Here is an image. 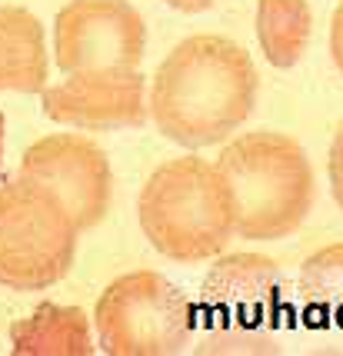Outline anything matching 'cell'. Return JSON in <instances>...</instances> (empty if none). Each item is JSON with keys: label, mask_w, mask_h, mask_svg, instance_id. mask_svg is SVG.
Here are the masks:
<instances>
[{"label": "cell", "mask_w": 343, "mask_h": 356, "mask_svg": "<svg viewBox=\"0 0 343 356\" xmlns=\"http://www.w3.org/2000/svg\"><path fill=\"white\" fill-rule=\"evenodd\" d=\"M3 134H7V120H3V113H0V167H3Z\"/></svg>", "instance_id": "cell-18"}, {"label": "cell", "mask_w": 343, "mask_h": 356, "mask_svg": "<svg viewBox=\"0 0 343 356\" xmlns=\"http://www.w3.org/2000/svg\"><path fill=\"white\" fill-rule=\"evenodd\" d=\"M50 57L40 17L27 7H0V93H40Z\"/></svg>", "instance_id": "cell-10"}, {"label": "cell", "mask_w": 343, "mask_h": 356, "mask_svg": "<svg viewBox=\"0 0 343 356\" xmlns=\"http://www.w3.org/2000/svg\"><path fill=\"white\" fill-rule=\"evenodd\" d=\"M40 107L67 130H137L147 124V77L141 70L63 74L61 83L40 90Z\"/></svg>", "instance_id": "cell-8"}, {"label": "cell", "mask_w": 343, "mask_h": 356, "mask_svg": "<svg viewBox=\"0 0 343 356\" xmlns=\"http://www.w3.org/2000/svg\"><path fill=\"white\" fill-rule=\"evenodd\" d=\"M310 37L313 14L307 0H257V44L270 67H296Z\"/></svg>", "instance_id": "cell-13"}, {"label": "cell", "mask_w": 343, "mask_h": 356, "mask_svg": "<svg viewBox=\"0 0 343 356\" xmlns=\"http://www.w3.org/2000/svg\"><path fill=\"white\" fill-rule=\"evenodd\" d=\"M330 57H333V67L343 74V0L337 3V10H333V17H330Z\"/></svg>", "instance_id": "cell-16"}, {"label": "cell", "mask_w": 343, "mask_h": 356, "mask_svg": "<svg viewBox=\"0 0 343 356\" xmlns=\"http://www.w3.org/2000/svg\"><path fill=\"white\" fill-rule=\"evenodd\" d=\"M296 293L307 307L343 310V243H330L300 264Z\"/></svg>", "instance_id": "cell-14"}, {"label": "cell", "mask_w": 343, "mask_h": 356, "mask_svg": "<svg viewBox=\"0 0 343 356\" xmlns=\"http://www.w3.org/2000/svg\"><path fill=\"white\" fill-rule=\"evenodd\" d=\"M147 243L173 264L214 260L234 240V207L217 167L197 154L163 160L137 197Z\"/></svg>", "instance_id": "cell-3"}, {"label": "cell", "mask_w": 343, "mask_h": 356, "mask_svg": "<svg viewBox=\"0 0 343 356\" xmlns=\"http://www.w3.org/2000/svg\"><path fill=\"white\" fill-rule=\"evenodd\" d=\"M147 20L130 0H67L54 20V60L63 74L141 70Z\"/></svg>", "instance_id": "cell-6"}, {"label": "cell", "mask_w": 343, "mask_h": 356, "mask_svg": "<svg viewBox=\"0 0 343 356\" xmlns=\"http://www.w3.org/2000/svg\"><path fill=\"white\" fill-rule=\"evenodd\" d=\"M287 277L266 253H217L200 283V303L220 316H273L283 307Z\"/></svg>", "instance_id": "cell-9"}, {"label": "cell", "mask_w": 343, "mask_h": 356, "mask_svg": "<svg viewBox=\"0 0 343 356\" xmlns=\"http://www.w3.org/2000/svg\"><path fill=\"white\" fill-rule=\"evenodd\" d=\"M80 230L61 200L14 177L0 184V286L40 293L57 286L77 257Z\"/></svg>", "instance_id": "cell-5"}, {"label": "cell", "mask_w": 343, "mask_h": 356, "mask_svg": "<svg viewBox=\"0 0 343 356\" xmlns=\"http://www.w3.org/2000/svg\"><path fill=\"white\" fill-rule=\"evenodd\" d=\"M17 177L50 190L80 233L104 223L113 200V170L107 154L90 137L54 134L27 147Z\"/></svg>", "instance_id": "cell-7"}, {"label": "cell", "mask_w": 343, "mask_h": 356, "mask_svg": "<svg viewBox=\"0 0 343 356\" xmlns=\"http://www.w3.org/2000/svg\"><path fill=\"white\" fill-rule=\"evenodd\" d=\"M327 177H330V193H333L337 207L343 210V124L337 127V134H333V143H330Z\"/></svg>", "instance_id": "cell-15"}, {"label": "cell", "mask_w": 343, "mask_h": 356, "mask_svg": "<svg viewBox=\"0 0 343 356\" xmlns=\"http://www.w3.org/2000/svg\"><path fill=\"white\" fill-rule=\"evenodd\" d=\"M170 10H177V14H203V10H210L217 0H163Z\"/></svg>", "instance_id": "cell-17"}, {"label": "cell", "mask_w": 343, "mask_h": 356, "mask_svg": "<svg viewBox=\"0 0 343 356\" xmlns=\"http://www.w3.org/2000/svg\"><path fill=\"white\" fill-rule=\"evenodd\" d=\"M193 300L157 270H130L97 296V350L107 356H177L193 343Z\"/></svg>", "instance_id": "cell-4"}, {"label": "cell", "mask_w": 343, "mask_h": 356, "mask_svg": "<svg viewBox=\"0 0 343 356\" xmlns=\"http://www.w3.org/2000/svg\"><path fill=\"white\" fill-rule=\"evenodd\" d=\"M260 77L244 47L220 33H193L157 67L147 120L187 150L217 147L257 110Z\"/></svg>", "instance_id": "cell-1"}, {"label": "cell", "mask_w": 343, "mask_h": 356, "mask_svg": "<svg viewBox=\"0 0 343 356\" xmlns=\"http://www.w3.org/2000/svg\"><path fill=\"white\" fill-rule=\"evenodd\" d=\"M234 207V236L270 243L294 236L313 210L317 177L303 143L277 130L234 137L214 160Z\"/></svg>", "instance_id": "cell-2"}, {"label": "cell", "mask_w": 343, "mask_h": 356, "mask_svg": "<svg viewBox=\"0 0 343 356\" xmlns=\"http://www.w3.org/2000/svg\"><path fill=\"white\" fill-rule=\"evenodd\" d=\"M94 350V326L80 307L47 300L10 326L14 356H90Z\"/></svg>", "instance_id": "cell-11"}, {"label": "cell", "mask_w": 343, "mask_h": 356, "mask_svg": "<svg viewBox=\"0 0 343 356\" xmlns=\"http://www.w3.org/2000/svg\"><path fill=\"white\" fill-rule=\"evenodd\" d=\"M197 356H277L283 353V333L273 316H220L207 313V323L197 316L193 330Z\"/></svg>", "instance_id": "cell-12"}]
</instances>
